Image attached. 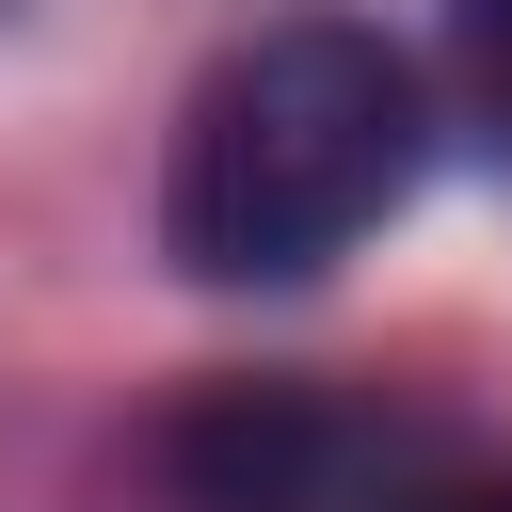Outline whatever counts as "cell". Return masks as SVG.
<instances>
[{
  "mask_svg": "<svg viewBox=\"0 0 512 512\" xmlns=\"http://www.w3.org/2000/svg\"><path fill=\"white\" fill-rule=\"evenodd\" d=\"M464 512H512V480H480V496H464Z\"/></svg>",
  "mask_w": 512,
  "mask_h": 512,
  "instance_id": "cell-4",
  "label": "cell"
},
{
  "mask_svg": "<svg viewBox=\"0 0 512 512\" xmlns=\"http://www.w3.org/2000/svg\"><path fill=\"white\" fill-rule=\"evenodd\" d=\"M176 496L192 512H464L448 432L384 416L352 384H224L176 416Z\"/></svg>",
  "mask_w": 512,
  "mask_h": 512,
  "instance_id": "cell-2",
  "label": "cell"
},
{
  "mask_svg": "<svg viewBox=\"0 0 512 512\" xmlns=\"http://www.w3.org/2000/svg\"><path fill=\"white\" fill-rule=\"evenodd\" d=\"M448 32H464V80H480V112L512 144V0H448Z\"/></svg>",
  "mask_w": 512,
  "mask_h": 512,
  "instance_id": "cell-3",
  "label": "cell"
},
{
  "mask_svg": "<svg viewBox=\"0 0 512 512\" xmlns=\"http://www.w3.org/2000/svg\"><path fill=\"white\" fill-rule=\"evenodd\" d=\"M432 160V96L368 16H288L256 48H224L176 112V176H160V240L192 288H304L336 272Z\"/></svg>",
  "mask_w": 512,
  "mask_h": 512,
  "instance_id": "cell-1",
  "label": "cell"
}]
</instances>
